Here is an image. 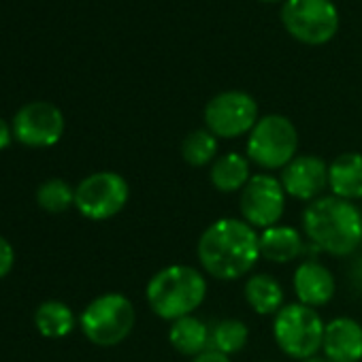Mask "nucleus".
Masks as SVG:
<instances>
[{
    "label": "nucleus",
    "instance_id": "f257e3e1",
    "mask_svg": "<svg viewBox=\"0 0 362 362\" xmlns=\"http://www.w3.org/2000/svg\"><path fill=\"white\" fill-rule=\"evenodd\" d=\"M197 254L207 275L235 281L256 267L260 258V235L245 220L222 218L201 235Z\"/></svg>",
    "mask_w": 362,
    "mask_h": 362
},
{
    "label": "nucleus",
    "instance_id": "f03ea898",
    "mask_svg": "<svg viewBox=\"0 0 362 362\" xmlns=\"http://www.w3.org/2000/svg\"><path fill=\"white\" fill-rule=\"evenodd\" d=\"M309 241L330 256H351L362 243V211L334 194L320 197L303 214Z\"/></svg>",
    "mask_w": 362,
    "mask_h": 362
},
{
    "label": "nucleus",
    "instance_id": "7ed1b4c3",
    "mask_svg": "<svg viewBox=\"0 0 362 362\" xmlns=\"http://www.w3.org/2000/svg\"><path fill=\"white\" fill-rule=\"evenodd\" d=\"M151 311L168 322L192 315L207 296L205 275L188 264H170L160 269L145 290Z\"/></svg>",
    "mask_w": 362,
    "mask_h": 362
},
{
    "label": "nucleus",
    "instance_id": "20e7f679",
    "mask_svg": "<svg viewBox=\"0 0 362 362\" xmlns=\"http://www.w3.org/2000/svg\"><path fill=\"white\" fill-rule=\"evenodd\" d=\"M324 328L326 324L313 307L290 303L277 311L273 322V337L286 356L303 362L322 349Z\"/></svg>",
    "mask_w": 362,
    "mask_h": 362
},
{
    "label": "nucleus",
    "instance_id": "39448f33",
    "mask_svg": "<svg viewBox=\"0 0 362 362\" xmlns=\"http://www.w3.org/2000/svg\"><path fill=\"white\" fill-rule=\"evenodd\" d=\"M136 311L130 298L119 292H107L96 296L81 313V330L94 345L113 347L119 345L134 328Z\"/></svg>",
    "mask_w": 362,
    "mask_h": 362
},
{
    "label": "nucleus",
    "instance_id": "423d86ee",
    "mask_svg": "<svg viewBox=\"0 0 362 362\" xmlns=\"http://www.w3.org/2000/svg\"><path fill=\"white\" fill-rule=\"evenodd\" d=\"M298 132L284 115H264L247 139V160L264 170L286 168L296 158Z\"/></svg>",
    "mask_w": 362,
    "mask_h": 362
},
{
    "label": "nucleus",
    "instance_id": "0eeeda50",
    "mask_svg": "<svg viewBox=\"0 0 362 362\" xmlns=\"http://www.w3.org/2000/svg\"><path fill=\"white\" fill-rule=\"evenodd\" d=\"M281 22L305 45H324L339 30V11L330 0H286Z\"/></svg>",
    "mask_w": 362,
    "mask_h": 362
},
{
    "label": "nucleus",
    "instance_id": "6e6552de",
    "mask_svg": "<svg viewBox=\"0 0 362 362\" xmlns=\"http://www.w3.org/2000/svg\"><path fill=\"white\" fill-rule=\"evenodd\" d=\"M130 197L128 181L113 170L88 175L75 188V207L88 220L103 222L117 216Z\"/></svg>",
    "mask_w": 362,
    "mask_h": 362
},
{
    "label": "nucleus",
    "instance_id": "1a4fd4ad",
    "mask_svg": "<svg viewBox=\"0 0 362 362\" xmlns=\"http://www.w3.org/2000/svg\"><path fill=\"white\" fill-rule=\"evenodd\" d=\"M286 197L288 194L277 177L267 173L252 175L239 197L241 220L260 230L277 226L286 209Z\"/></svg>",
    "mask_w": 362,
    "mask_h": 362
},
{
    "label": "nucleus",
    "instance_id": "9d476101",
    "mask_svg": "<svg viewBox=\"0 0 362 362\" xmlns=\"http://www.w3.org/2000/svg\"><path fill=\"white\" fill-rule=\"evenodd\" d=\"M258 122V103L241 90H228L214 96L205 107L207 130L218 139H237Z\"/></svg>",
    "mask_w": 362,
    "mask_h": 362
},
{
    "label": "nucleus",
    "instance_id": "9b49d317",
    "mask_svg": "<svg viewBox=\"0 0 362 362\" xmlns=\"http://www.w3.org/2000/svg\"><path fill=\"white\" fill-rule=\"evenodd\" d=\"M64 134L62 111L45 100L24 105L13 117V136L28 147H52Z\"/></svg>",
    "mask_w": 362,
    "mask_h": 362
},
{
    "label": "nucleus",
    "instance_id": "f8f14e48",
    "mask_svg": "<svg viewBox=\"0 0 362 362\" xmlns=\"http://www.w3.org/2000/svg\"><path fill=\"white\" fill-rule=\"evenodd\" d=\"M281 186L296 201H315L328 188V164L320 156H296L281 168Z\"/></svg>",
    "mask_w": 362,
    "mask_h": 362
},
{
    "label": "nucleus",
    "instance_id": "ddd939ff",
    "mask_svg": "<svg viewBox=\"0 0 362 362\" xmlns=\"http://www.w3.org/2000/svg\"><path fill=\"white\" fill-rule=\"evenodd\" d=\"M324 358L330 362L362 360V326L351 317H334L324 328Z\"/></svg>",
    "mask_w": 362,
    "mask_h": 362
},
{
    "label": "nucleus",
    "instance_id": "4468645a",
    "mask_svg": "<svg viewBox=\"0 0 362 362\" xmlns=\"http://www.w3.org/2000/svg\"><path fill=\"white\" fill-rule=\"evenodd\" d=\"M294 292L298 303L307 307H322L332 300L337 284L332 273L317 260H305L294 271Z\"/></svg>",
    "mask_w": 362,
    "mask_h": 362
},
{
    "label": "nucleus",
    "instance_id": "2eb2a0df",
    "mask_svg": "<svg viewBox=\"0 0 362 362\" xmlns=\"http://www.w3.org/2000/svg\"><path fill=\"white\" fill-rule=\"evenodd\" d=\"M328 188L351 203L362 199V153H341L328 164Z\"/></svg>",
    "mask_w": 362,
    "mask_h": 362
},
{
    "label": "nucleus",
    "instance_id": "dca6fc26",
    "mask_svg": "<svg viewBox=\"0 0 362 362\" xmlns=\"http://www.w3.org/2000/svg\"><path fill=\"white\" fill-rule=\"evenodd\" d=\"M303 237L292 226H271L260 233V258L286 264L303 254Z\"/></svg>",
    "mask_w": 362,
    "mask_h": 362
},
{
    "label": "nucleus",
    "instance_id": "f3484780",
    "mask_svg": "<svg viewBox=\"0 0 362 362\" xmlns=\"http://www.w3.org/2000/svg\"><path fill=\"white\" fill-rule=\"evenodd\" d=\"M209 179L216 190L230 194V192H239L245 188V184L252 179L250 175V160L237 151L224 153L220 158L214 160L211 170H209Z\"/></svg>",
    "mask_w": 362,
    "mask_h": 362
},
{
    "label": "nucleus",
    "instance_id": "a211bd4d",
    "mask_svg": "<svg viewBox=\"0 0 362 362\" xmlns=\"http://www.w3.org/2000/svg\"><path fill=\"white\" fill-rule=\"evenodd\" d=\"M209 337H211V330L209 326L194 317V315H186L181 320H175L170 330H168V341L170 345L184 356H199L203 354L205 349H209Z\"/></svg>",
    "mask_w": 362,
    "mask_h": 362
},
{
    "label": "nucleus",
    "instance_id": "6ab92c4d",
    "mask_svg": "<svg viewBox=\"0 0 362 362\" xmlns=\"http://www.w3.org/2000/svg\"><path fill=\"white\" fill-rule=\"evenodd\" d=\"M243 294L247 305L260 315H277V311L284 307V290L279 281H275L267 273H256L247 277Z\"/></svg>",
    "mask_w": 362,
    "mask_h": 362
},
{
    "label": "nucleus",
    "instance_id": "aec40b11",
    "mask_svg": "<svg viewBox=\"0 0 362 362\" xmlns=\"http://www.w3.org/2000/svg\"><path fill=\"white\" fill-rule=\"evenodd\" d=\"M37 330L47 339H62L75 328V313L66 303L45 300L35 313Z\"/></svg>",
    "mask_w": 362,
    "mask_h": 362
},
{
    "label": "nucleus",
    "instance_id": "412c9836",
    "mask_svg": "<svg viewBox=\"0 0 362 362\" xmlns=\"http://www.w3.org/2000/svg\"><path fill=\"white\" fill-rule=\"evenodd\" d=\"M247 341H250V328L245 326V322L226 317L214 326L211 337H209V349L233 356V354H239L247 345Z\"/></svg>",
    "mask_w": 362,
    "mask_h": 362
},
{
    "label": "nucleus",
    "instance_id": "4be33fe9",
    "mask_svg": "<svg viewBox=\"0 0 362 362\" xmlns=\"http://www.w3.org/2000/svg\"><path fill=\"white\" fill-rule=\"evenodd\" d=\"M218 136L209 132L207 128L190 132L184 143H181V156L190 166H207L218 156Z\"/></svg>",
    "mask_w": 362,
    "mask_h": 362
},
{
    "label": "nucleus",
    "instance_id": "5701e85b",
    "mask_svg": "<svg viewBox=\"0 0 362 362\" xmlns=\"http://www.w3.org/2000/svg\"><path fill=\"white\" fill-rule=\"evenodd\" d=\"M37 203L47 214H62L75 205V188L64 179H49L39 186Z\"/></svg>",
    "mask_w": 362,
    "mask_h": 362
},
{
    "label": "nucleus",
    "instance_id": "b1692460",
    "mask_svg": "<svg viewBox=\"0 0 362 362\" xmlns=\"http://www.w3.org/2000/svg\"><path fill=\"white\" fill-rule=\"evenodd\" d=\"M13 262H16V252H13L11 243L0 235V279L11 273Z\"/></svg>",
    "mask_w": 362,
    "mask_h": 362
},
{
    "label": "nucleus",
    "instance_id": "393cba45",
    "mask_svg": "<svg viewBox=\"0 0 362 362\" xmlns=\"http://www.w3.org/2000/svg\"><path fill=\"white\" fill-rule=\"evenodd\" d=\"M192 362H230V358L222 351H216V349H205L203 354L194 356Z\"/></svg>",
    "mask_w": 362,
    "mask_h": 362
},
{
    "label": "nucleus",
    "instance_id": "a878e982",
    "mask_svg": "<svg viewBox=\"0 0 362 362\" xmlns=\"http://www.w3.org/2000/svg\"><path fill=\"white\" fill-rule=\"evenodd\" d=\"M11 136H13V128L0 117V149H5V147H9V143H11Z\"/></svg>",
    "mask_w": 362,
    "mask_h": 362
},
{
    "label": "nucleus",
    "instance_id": "bb28decb",
    "mask_svg": "<svg viewBox=\"0 0 362 362\" xmlns=\"http://www.w3.org/2000/svg\"><path fill=\"white\" fill-rule=\"evenodd\" d=\"M303 362H330L328 358H317V356H313V358H309V360H303Z\"/></svg>",
    "mask_w": 362,
    "mask_h": 362
},
{
    "label": "nucleus",
    "instance_id": "cd10ccee",
    "mask_svg": "<svg viewBox=\"0 0 362 362\" xmlns=\"http://www.w3.org/2000/svg\"><path fill=\"white\" fill-rule=\"evenodd\" d=\"M262 3H279V0H262Z\"/></svg>",
    "mask_w": 362,
    "mask_h": 362
}]
</instances>
